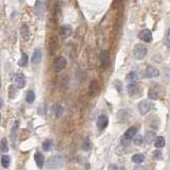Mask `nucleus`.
Returning <instances> with one entry per match:
<instances>
[{"instance_id": "f257e3e1", "label": "nucleus", "mask_w": 170, "mask_h": 170, "mask_svg": "<svg viewBox=\"0 0 170 170\" xmlns=\"http://www.w3.org/2000/svg\"><path fill=\"white\" fill-rule=\"evenodd\" d=\"M148 49L145 45H142V44H137L136 46L133 49V56L136 60H142L147 55Z\"/></svg>"}, {"instance_id": "f03ea898", "label": "nucleus", "mask_w": 170, "mask_h": 170, "mask_svg": "<svg viewBox=\"0 0 170 170\" xmlns=\"http://www.w3.org/2000/svg\"><path fill=\"white\" fill-rule=\"evenodd\" d=\"M64 165V160L62 156L60 155H55V156H52L48 160L47 162V166L49 168H61Z\"/></svg>"}, {"instance_id": "7ed1b4c3", "label": "nucleus", "mask_w": 170, "mask_h": 170, "mask_svg": "<svg viewBox=\"0 0 170 170\" xmlns=\"http://www.w3.org/2000/svg\"><path fill=\"white\" fill-rule=\"evenodd\" d=\"M153 107H154V104H153L152 101H150V100H142L138 104V109H139V113L142 115H146L149 111H151L153 109Z\"/></svg>"}, {"instance_id": "20e7f679", "label": "nucleus", "mask_w": 170, "mask_h": 170, "mask_svg": "<svg viewBox=\"0 0 170 170\" xmlns=\"http://www.w3.org/2000/svg\"><path fill=\"white\" fill-rule=\"evenodd\" d=\"M34 10H35V14L37 17L43 18L44 14L46 12V5L45 2L42 1V0H37L35 2V5H34Z\"/></svg>"}, {"instance_id": "39448f33", "label": "nucleus", "mask_w": 170, "mask_h": 170, "mask_svg": "<svg viewBox=\"0 0 170 170\" xmlns=\"http://www.w3.org/2000/svg\"><path fill=\"white\" fill-rule=\"evenodd\" d=\"M66 64H67L66 58H64V56H58V58H55V61H54V68H55L56 71L63 70V69L66 67Z\"/></svg>"}, {"instance_id": "423d86ee", "label": "nucleus", "mask_w": 170, "mask_h": 170, "mask_svg": "<svg viewBox=\"0 0 170 170\" xmlns=\"http://www.w3.org/2000/svg\"><path fill=\"white\" fill-rule=\"evenodd\" d=\"M107 125H109V118H107V115H101V116H99V118L97 120V127H98L99 131L104 130L107 127Z\"/></svg>"}, {"instance_id": "0eeeda50", "label": "nucleus", "mask_w": 170, "mask_h": 170, "mask_svg": "<svg viewBox=\"0 0 170 170\" xmlns=\"http://www.w3.org/2000/svg\"><path fill=\"white\" fill-rule=\"evenodd\" d=\"M14 83H15V86L17 87V88L19 89L23 88L26 85V79H25V77H23V74H16L15 78H14Z\"/></svg>"}, {"instance_id": "6e6552de", "label": "nucleus", "mask_w": 170, "mask_h": 170, "mask_svg": "<svg viewBox=\"0 0 170 170\" xmlns=\"http://www.w3.org/2000/svg\"><path fill=\"white\" fill-rule=\"evenodd\" d=\"M100 61H101V67L102 69H105L109 64V52L105 50L101 51V54H100Z\"/></svg>"}, {"instance_id": "1a4fd4ad", "label": "nucleus", "mask_w": 170, "mask_h": 170, "mask_svg": "<svg viewBox=\"0 0 170 170\" xmlns=\"http://www.w3.org/2000/svg\"><path fill=\"white\" fill-rule=\"evenodd\" d=\"M138 36H139L140 39H142V42H145V43H150V42L152 41V33H151V31L148 30V29L140 31V33Z\"/></svg>"}, {"instance_id": "9d476101", "label": "nucleus", "mask_w": 170, "mask_h": 170, "mask_svg": "<svg viewBox=\"0 0 170 170\" xmlns=\"http://www.w3.org/2000/svg\"><path fill=\"white\" fill-rule=\"evenodd\" d=\"M20 36H21V39L23 42H28L30 39V36H31V33H30V29L27 25H23L20 28Z\"/></svg>"}, {"instance_id": "9b49d317", "label": "nucleus", "mask_w": 170, "mask_h": 170, "mask_svg": "<svg viewBox=\"0 0 170 170\" xmlns=\"http://www.w3.org/2000/svg\"><path fill=\"white\" fill-rule=\"evenodd\" d=\"M160 76V71L158 68H155L153 66H148L146 69V77L147 78H155V77Z\"/></svg>"}, {"instance_id": "f8f14e48", "label": "nucleus", "mask_w": 170, "mask_h": 170, "mask_svg": "<svg viewBox=\"0 0 170 170\" xmlns=\"http://www.w3.org/2000/svg\"><path fill=\"white\" fill-rule=\"evenodd\" d=\"M127 90L128 94L131 95V96H136L139 93V86L135 83H131L127 86Z\"/></svg>"}, {"instance_id": "ddd939ff", "label": "nucleus", "mask_w": 170, "mask_h": 170, "mask_svg": "<svg viewBox=\"0 0 170 170\" xmlns=\"http://www.w3.org/2000/svg\"><path fill=\"white\" fill-rule=\"evenodd\" d=\"M42 61V51L39 48H36L32 55V63L33 64H39Z\"/></svg>"}, {"instance_id": "4468645a", "label": "nucleus", "mask_w": 170, "mask_h": 170, "mask_svg": "<svg viewBox=\"0 0 170 170\" xmlns=\"http://www.w3.org/2000/svg\"><path fill=\"white\" fill-rule=\"evenodd\" d=\"M136 133H137V129H136V128H135V127H130L129 129L125 131V139H128V140L132 139L133 137H135Z\"/></svg>"}, {"instance_id": "2eb2a0df", "label": "nucleus", "mask_w": 170, "mask_h": 170, "mask_svg": "<svg viewBox=\"0 0 170 170\" xmlns=\"http://www.w3.org/2000/svg\"><path fill=\"white\" fill-rule=\"evenodd\" d=\"M60 33L63 37H68L72 34V28H71L70 26H63L61 28V31H60Z\"/></svg>"}, {"instance_id": "dca6fc26", "label": "nucleus", "mask_w": 170, "mask_h": 170, "mask_svg": "<svg viewBox=\"0 0 170 170\" xmlns=\"http://www.w3.org/2000/svg\"><path fill=\"white\" fill-rule=\"evenodd\" d=\"M158 137L155 136V133L153 132V131H148L147 133L145 134V142H147V144H152L153 142H155V139H156Z\"/></svg>"}, {"instance_id": "f3484780", "label": "nucleus", "mask_w": 170, "mask_h": 170, "mask_svg": "<svg viewBox=\"0 0 170 170\" xmlns=\"http://www.w3.org/2000/svg\"><path fill=\"white\" fill-rule=\"evenodd\" d=\"M89 90H90V94L96 96L98 93H99V84L97 81H91L90 85H89Z\"/></svg>"}, {"instance_id": "a211bd4d", "label": "nucleus", "mask_w": 170, "mask_h": 170, "mask_svg": "<svg viewBox=\"0 0 170 170\" xmlns=\"http://www.w3.org/2000/svg\"><path fill=\"white\" fill-rule=\"evenodd\" d=\"M34 161H35L36 165H37L38 168H43L44 166V156L41 153H35L34 155Z\"/></svg>"}, {"instance_id": "6ab92c4d", "label": "nucleus", "mask_w": 170, "mask_h": 170, "mask_svg": "<svg viewBox=\"0 0 170 170\" xmlns=\"http://www.w3.org/2000/svg\"><path fill=\"white\" fill-rule=\"evenodd\" d=\"M138 79H139V77H138V74L136 71H130L127 74V80L130 82H136Z\"/></svg>"}, {"instance_id": "aec40b11", "label": "nucleus", "mask_w": 170, "mask_h": 170, "mask_svg": "<svg viewBox=\"0 0 170 170\" xmlns=\"http://www.w3.org/2000/svg\"><path fill=\"white\" fill-rule=\"evenodd\" d=\"M132 161L136 164H139V163H142L145 161V155L142 154V153H137V154H134L132 158Z\"/></svg>"}, {"instance_id": "412c9836", "label": "nucleus", "mask_w": 170, "mask_h": 170, "mask_svg": "<svg viewBox=\"0 0 170 170\" xmlns=\"http://www.w3.org/2000/svg\"><path fill=\"white\" fill-rule=\"evenodd\" d=\"M165 138L163 136H158L156 139H155V142H154V146L156 148H163L164 146H165Z\"/></svg>"}, {"instance_id": "4be33fe9", "label": "nucleus", "mask_w": 170, "mask_h": 170, "mask_svg": "<svg viewBox=\"0 0 170 170\" xmlns=\"http://www.w3.org/2000/svg\"><path fill=\"white\" fill-rule=\"evenodd\" d=\"M0 150H1V152L2 153H5L9 151V145H8V140H7V138H2V139H1Z\"/></svg>"}, {"instance_id": "5701e85b", "label": "nucleus", "mask_w": 170, "mask_h": 170, "mask_svg": "<svg viewBox=\"0 0 170 170\" xmlns=\"http://www.w3.org/2000/svg\"><path fill=\"white\" fill-rule=\"evenodd\" d=\"M91 148V142H90V139H89V137H86L85 139L83 140V144H82V149L85 150V151H89Z\"/></svg>"}, {"instance_id": "b1692460", "label": "nucleus", "mask_w": 170, "mask_h": 170, "mask_svg": "<svg viewBox=\"0 0 170 170\" xmlns=\"http://www.w3.org/2000/svg\"><path fill=\"white\" fill-rule=\"evenodd\" d=\"M148 96H149L150 99H153V100L158 99V93L155 90V88H150L149 93H148Z\"/></svg>"}, {"instance_id": "393cba45", "label": "nucleus", "mask_w": 170, "mask_h": 170, "mask_svg": "<svg viewBox=\"0 0 170 170\" xmlns=\"http://www.w3.org/2000/svg\"><path fill=\"white\" fill-rule=\"evenodd\" d=\"M26 100H27L28 103H32L35 100V94L32 90H29L27 93V95H26Z\"/></svg>"}, {"instance_id": "a878e982", "label": "nucleus", "mask_w": 170, "mask_h": 170, "mask_svg": "<svg viewBox=\"0 0 170 170\" xmlns=\"http://www.w3.org/2000/svg\"><path fill=\"white\" fill-rule=\"evenodd\" d=\"M10 163H11V160L8 155H2V156H1V165L4 168H8L9 166H10Z\"/></svg>"}, {"instance_id": "bb28decb", "label": "nucleus", "mask_w": 170, "mask_h": 170, "mask_svg": "<svg viewBox=\"0 0 170 170\" xmlns=\"http://www.w3.org/2000/svg\"><path fill=\"white\" fill-rule=\"evenodd\" d=\"M52 146H53V142H52V140L51 139H47L43 142V149L45 150V151H49V150H51Z\"/></svg>"}, {"instance_id": "cd10ccee", "label": "nucleus", "mask_w": 170, "mask_h": 170, "mask_svg": "<svg viewBox=\"0 0 170 170\" xmlns=\"http://www.w3.org/2000/svg\"><path fill=\"white\" fill-rule=\"evenodd\" d=\"M53 112L55 113L56 117H61L62 114H63V107L58 105V104H55V105H53Z\"/></svg>"}, {"instance_id": "c85d7f7f", "label": "nucleus", "mask_w": 170, "mask_h": 170, "mask_svg": "<svg viewBox=\"0 0 170 170\" xmlns=\"http://www.w3.org/2000/svg\"><path fill=\"white\" fill-rule=\"evenodd\" d=\"M27 63H28V55L26 53H23L21 54V58H20V60H19V66H21V67H23V66H26L27 65Z\"/></svg>"}, {"instance_id": "c756f323", "label": "nucleus", "mask_w": 170, "mask_h": 170, "mask_svg": "<svg viewBox=\"0 0 170 170\" xmlns=\"http://www.w3.org/2000/svg\"><path fill=\"white\" fill-rule=\"evenodd\" d=\"M153 156H154L155 160H158V161L162 160V158H163L162 151H161V150H155L154 152H153Z\"/></svg>"}, {"instance_id": "7c9ffc66", "label": "nucleus", "mask_w": 170, "mask_h": 170, "mask_svg": "<svg viewBox=\"0 0 170 170\" xmlns=\"http://www.w3.org/2000/svg\"><path fill=\"white\" fill-rule=\"evenodd\" d=\"M14 88H15V87L13 86V85H11V86L9 87V97H10L11 99H13V98L15 97V90H14Z\"/></svg>"}, {"instance_id": "2f4dec72", "label": "nucleus", "mask_w": 170, "mask_h": 170, "mask_svg": "<svg viewBox=\"0 0 170 170\" xmlns=\"http://www.w3.org/2000/svg\"><path fill=\"white\" fill-rule=\"evenodd\" d=\"M134 144L137 146H140L142 144V137L139 136V135H137L136 137L134 138Z\"/></svg>"}, {"instance_id": "473e14b6", "label": "nucleus", "mask_w": 170, "mask_h": 170, "mask_svg": "<svg viewBox=\"0 0 170 170\" xmlns=\"http://www.w3.org/2000/svg\"><path fill=\"white\" fill-rule=\"evenodd\" d=\"M166 44H167V47L170 49V28L167 30V33H166Z\"/></svg>"}, {"instance_id": "72a5a7b5", "label": "nucleus", "mask_w": 170, "mask_h": 170, "mask_svg": "<svg viewBox=\"0 0 170 170\" xmlns=\"http://www.w3.org/2000/svg\"><path fill=\"white\" fill-rule=\"evenodd\" d=\"M134 170H146V169L144 166H136V167L134 168Z\"/></svg>"}, {"instance_id": "f704fd0d", "label": "nucleus", "mask_w": 170, "mask_h": 170, "mask_svg": "<svg viewBox=\"0 0 170 170\" xmlns=\"http://www.w3.org/2000/svg\"><path fill=\"white\" fill-rule=\"evenodd\" d=\"M23 1H25V0H19V2H23Z\"/></svg>"}]
</instances>
